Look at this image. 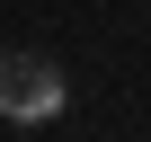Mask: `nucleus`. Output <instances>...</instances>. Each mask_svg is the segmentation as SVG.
<instances>
[{"mask_svg":"<svg viewBox=\"0 0 151 142\" xmlns=\"http://www.w3.org/2000/svg\"><path fill=\"white\" fill-rule=\"evenodd\" d=\"M0 115H9V124L62 115V71H53L45 53H0Z\"/></svg>","mask_w":151,"mask_h":142,"instance_id":"nucleus-1","label":"nucleus"}]
</instances>
